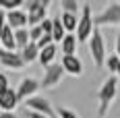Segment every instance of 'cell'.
<instances>
[{
  "label": "cell",
  "instance_id": "cell-20",
  "mask_svg": "<svg viewBox=\"0 0 120 118\" xmlns=\"http://www.w3.org/2000/svg\"><path fill=\"white\" fill-rule=\"evenodd\" d=\"M60 8H62V12L79 15V12H81V4H79L77 0H62V2H60Z\"/></svg>",
  "mask_w": 120,
  "mask_h": 118
},
{
  "label": "cell",
  "instance_id": "cell-27",
  "mask_svg": "<svg viewBox=\"0 0 120 118\" xmlns=\"http://www.w3.org/2000/svg\"><path fill=\"white\" fill-rule=\"evenodd\" d=\"M8 87H11V85H8V77H6L4 72H0V95L4 93Z\"/></svg>",
  "mask_w": 120,
  "mask_h": 118
},
{
  "label": "cell",
  "instance_id": "cell-29",
  "mask_svg": "<svg viewBox=\"0 0 120 118\" xmlns=\"http://www.w3.org/2000/svg\"><path fill=\"white\" fill-rule=\"evenodd\" d=\"M0 118H19L15 112H0Z\"/></svg>",
  "mask_w": 120,
  "mask_h": 118
},
{
  "label": "cell",
  "instance_id": "cell-4",
  "mask_svg": "<svg viewBox=\"0 0 120 118\" xmlns=\"http://www.w3.org/2000/svg\"><path fill=\"white\" fill-rule=\"evenodd\" d=\"M87 44H89V54H91V58L95 62V66L97 69H104L108 50H106V42H104L101 31H99V29H93V33H91V37H89Z\"/></svg>",
  "mask_w": 120,
  "mask_h": 118
},
{
  "label": "cell",
  "instance_id": "cell-25",
  "mask_svg": "<svg viewBox=\"0 0 120 118\" xmlns=\"http://www.w3.org/2000/svg\"><path fill=\"white\" fill-rule=\"evenodd\" d=\"M39 27H41L44 35H52V19H44V21L39 23Z\"/></svg>",
  "mask_w": 120,
  "mask_h": 118
},
{
  "label": "cell",
  "instance_id": "cell-24",
  "mask_svg": "<svg viewBox=\"0 0 120 118\" xmlns=\"http://www.w3.org/2000/svg\"><path fill=\"white\" fill-rule=\"evenodd\" d=\"M41 35H44V31H41L39 25H37V27H29V42H31V44H37Z\"/></svg>",
  "mask_w": 120,
  "mask_h": 118
},
{
  "label": "cell",
  "instance_id": "cell-28",
  "mask_svg": "<svg viewBox=\"0 0 120 118\" xmlns=\"http://www.w3.org/2000/svg\"><path fill=\"white\" fill-rule=\"evenodd\" d=\"M25 116H27V118H46L44 114H37V112H29V110L25 112Z\"/></svg>",
  "mask_w": 120,
  "mask_h": 118
},
{
  "label": "cell",
  "instance_id": "cell-32",
  "mask_svg": "<svg viewBox=\"0 0 120 118\" xmlns=\"http://www.w3.org/2000/svg\"><path fill=\"white\" fill-rule=\"evenodd\" d=\"M116 75H118V79H120V66H118V71H116Z\"/></svg>",
  "mask_w": 120,
  "mask_h": 118
},
{
  "label": "cell",
  "instance_id": "cell-6",
  "mask_svg": "<svg viewBox=\"0 0 120 118\" xmlns=\"http://www.w3.org/2000/svg\"><path fill=\"white\" fill-rule=\"evenodd\" d=\"M62 79H64V71H62V66L58 62H54V64L44 69V77L39 81V89H54V87H58L62 83Z\"/></svg>",
  "mask_w": 120,
  "mask_h": 118
},
{
  "label": "cell",
  "instance_id": "cell-14",
  "mask_svg": "<svg viewBox=\"0 0 120 118\" xmlns=\"http://www.w3.org/2000/svg\"><path fill=\"white\" fill-rule=\"evenodd\" d=\"M77 46H79V42H77L75 33H66L64 39L60 42V52H62V56H77Z\"/></svg>",
  "mask_w": 120,
  "mask_h": 118
},
{
  "label": "cell",
  "instance_id": "cell-12",
  "mask_svg": "<svg viewBox=\"0 0 120 118\" xmlns=\"http://www.w3.org/2000/svg\"><path fill=\"white\" fill-rule=\"evenodd\" d=\"M19 106V99H17V93L15 89L8 87L4 93L0 95V112H15V108Z\"/></svg>",
  "mask_w": 120,
  "mask_h": 118
},
{
  "label": "cell",
  "instance_id": "cell-11",
  "mask_svg": "<svg viewBox=\"0 0 120 118\" xmlns=\"http://www.w3.org/2000/svg\"><path fill=\"white\" fill-rule=\"evenodd\" d=\"M4 21H6V25L11 27L12 31L23 29V27H27V12H25L23 8H19V11H11V12H4Z\"/></svg>",
  "mask_w": 120,
  "mask_h": 118
},
{
  "label": "cell",
  "instance_id": "cell-21",
  "mask_svg": "<svg viewBox=\"0 0 120 118\" xmlns=\"http://www.w3.org/2000/svg\"><path fill=\"white\" fill-rule=\"evenodd\" d=\"M23 8V0H0V11L2 12H11Z\"/></svg>",
  "mask_w": 120,
  "mask_h": 118
},
{
  "label": "cell",
  "instance_id": "cell-5",
  "mask_svg": "<svg viewBox=\"0 0 120 118\" xmlns=\"http://www.w3.org/2000/svg\"><path fill=\"white\" fill-rule=\"evenodd\" d=\"M114 27V25H120V2H110L104 6V11L93 17V27L99 29V27Z\"/></svg>",
  "mask_w": 120,
  "mask_h": 118
},
{
  "label": "cell",
  "instance_id": "cell-15",
  "mask_svg": "<svg viewBox=\"0 0 120 118\" xmlns=\"http://www.w3.org/2000/svg\"><path fill=\"white\" fill-rule=\"evenodd\" d=\"M0 48L6 50V52H17V48H15V33H12V29L8 27V25H4V29H2V35H0Z\"/></svg>",
  "mask_w": 120,
  "mask_h": 118
},
{
  "label": "cell",
  "instance_id": "cell-7",
  "mask_svg": "<svg viewBox=\"0 0 120 118\" xmlns=\"http://www.w3.org/2000/svg\"><path fill=\"white\" fill-rule=\"evenodd\" d=\"M25 108L29 112H37V114H44L46 118L54 116V108L50 106V102L44 97V95H33L29 99H25Z\"/></svg>",
  "mask_w": 120,
  "mask_h": 118
},
{
  "label": "cell",
  "instance_id": "cell-23",
  "mask_svg": "<svg viewBox=\"0 0 120 118\" xmlns=\"http://www.w3.org/2000/svg\"><path fill=\"white\" fill-rule=\"evenodd\" d=\"M56 114H58V118H81L75 110H71V108H64V106H60L58 110H56Z\"/></svg>",
  "mask_w": 120,
  "mask_h": 118
},
{
  "label": "cell",
  "instance_id": "cell-31",
  "mask_svg": "<svg viewBox=\"0 0 120 118\" xmlns=\"http://www.w3.org/2000/svg\"><path fill=\"white\" fill-rule=\"evenodd\" d=\"M114 54H116V56L120 58V35L116 37V52H114Z\"/></svg>",
  "mask_w": 120,
  "mask_h": 118
},
{
  "label": "cell",
  "instance_id": "cell-22",
  "mask_svg": "<svg viewBox=\"0 0 120 118\" xmlns=\"http://www.w3.org/2000/svg\"><path fill=\"white\" fill-rule=\"evenodd\" d=\"M106 69H110V72H116L120 66V58L116 56V54H108L106 56V64H104Z\"/></svg>",
  "mask_w": 120,
  "mask_h": 118
},
{
  "label": "cell",
  "instance_id": "cell-17",
  "mask_svg": "<svg viewBox=\"0 0 120 118\" xmlns=\"http://www.w3.org/2000/svg\"><path fill=\"white\" fill-rule=\"evenodd\" d=\"M19 54H21V58H23L25 64H31V62H35V60H37V54H39V50H37L35 44H31V42H29V44H27V46H25L23 50L19 52Z\"/></svg>",
  "mask_w": 120,
  "mask_h": 118
},
{
  "label": "cell",
  "instance_id": "cell-1",
  "mask_svg": "<svg viewBox=\"0 0 120 118\" xmlns=\"http://www.w3.org/2000/svg\"><path fill=\"white\" fill-rule=\"evenodd\" d=\"M116 95H118V79L116 77H108L101 83L99 91H97V116L99 118H104L108 114V110L114 104Z\"/></svg>",
  "mask_w": 120,
  "mask_h": 118
},
{
  "label": "cell",
  "instance_id": "cell-19",
  "mask_svg": "<svg viewBox=\"0 0 120 118\" xmlns=\"http://www.w3.org/2000/svg\"><path fill=\"white\" fill-rule=\"evenodd\" d=\"M66 35V31H64V27L60 23V17H54L52 19V42L56 44V42H62Z\"/></svg>",
  "mask_w": 120,
  "mask_h": 118
},
{
  "label": "cell",
  "instance_id": "cell-9",
  "mask_svg": "<svg viewBox=\"0 0 120 118\" xmlns=\"http://www.w3.org/2000/svg\"><path fill=\"white\" fill-rule=\"evenodd\" d=\"M0 64L4 69H11V71H21V69H25V62H23V58H21L19 52H6L2 48H0Z\"/></svg>",
  "mask_w": 120,
  "mask_h": 118
},
{
  "label": "cell",
  "instance_id": "cell-16",
  "mask_svg": "<svg viewBox=\"0 0 120 118\" xmlns=\"http://www.w3.org/2000/svg\"><path fill=\"white\" fill-rule=\"evenodd\" d=\"M60 23L64 27L66 33H72L77 29V23H79V15H71V12H62L60 15Z\"/></svg>",
  "mask_w": 120,
  "mask_h": 118
},
{
  "label": "cell",
  "instance_id": "cell-18",
  "mask_svg": "<svg viewBox=\"0 0 120 118\" xmlns=\"http://www.w3.org/2000/svg\"><path fill=\"white\" fill-rule=\"evenodd\" d=\"M15 33V48L17 50H23L27 44H29V29L23 27V29H17V31H12Z\"/></svg>",
  "mask_w": 120,
  "mask_h": 118
},
{
  "label": "cell",
  "instance_id": "cell-10",
  "mask_svg": "<svg viewBox=\"0 0 120 118\" xmlns=\"http://www.w3.org/2000/svg\"><path fill=\"white\" fill-rule=\"evenodd\" d=\"M60 66H62L64 75H71V77H81L83 75V62H81L79 56H62Z\"/></svg>",
  "mask_w": 120,
  "mask_h": 118
},
{
  "label": "cell",
  "instance_id": "cell-26",
  "mask_svg": "<svg viewBox=\"0 0 120 118\" xmlns=\"http://www.w3.org/2000/svg\"><path fill=\"white\" fill-rule=\"evenodd\" d=\"M50 44H54V42H52V35H41V37H39V42H37L35 46H37V50H41V48L50 46Z\"/></svg>",
  "mask_w": 120,
  "mask_h": 118
},
{
  "label": "cell",
  "instance_id": "cell-2",
  "mask_svg": "<svg viewBox=\"0 0 120 118\" xmlns=\"http://www.w3.org/2000/svg\"><path fill=\"white\" fill-rule=\"evenodd\" d=\"M48 0H23V11L27 12V25L37 27L44 19H48Z\"/></svg>",
  "mask_w": 120,
  "mask_h": 118
},
{
  "label": "cell",
  "instance_id": "cell-13",
  "mask_svg": "<svg viewBox=\"0 0 120 118\" xmlns=\"http://www.w3.org/2000/svg\"><path fill=\"white\" fill-rule=\"evenodd\" d=\"M56 54H58V48H56V44H50V46H46V48H41V50H39L37 60H39V64L46 69V66H50V64H54Z\"/></svg>",
  "mask_w": 120,
  "mask_h": 118
},
{
  "label": "cell",
  "instance_id": "cell-3",
  "mask_svg": "<svg viewBox=\"0 0 120 118\" xmlns=\"http://www.w3.org/2000/svg\"><path fill=\"white\" fill-rule=\"evenodd\" d=\"M93 12H91V6L89 4H81V12H79V23H77V42L79 44H85L89 42V37L93 33Z\"/></svg>",
  "mask_w": 120,
  "mask_h": 118
},
{
  "label": "cell",
  "instance_id": "cell-8",
  "mask_svg": "<svg viewBox=\"0 0 120 118\" xmlns=\"http://www.w3.org/2000/svg\"><path fill=\"white\" fill-rule=\"evenodd\" d=\"M37 91H39V81H37L35 77H25V79H21V83H19V87L15 89V93H17V99L21 102V99H29V97H33V95H37Z\"/></svg>",
  "mask_w": 120,
  "mask_h": 118
},
{
  "label": "cell",
  "instance_id": "cell-30",
  "mask_svg": "<svg viewBox=\"0 0 120 118\" xmlns=\"http://www.w3.org/2000/svg\"><path fill=\"white\" fill-rule=\"evenodd\" d=\"M4 25H6V21H4V12L0 11V35H2V29H4Z\"/></svg>",
  "mask_w": 120,
  "mask_h": 118
}]
</instances>
